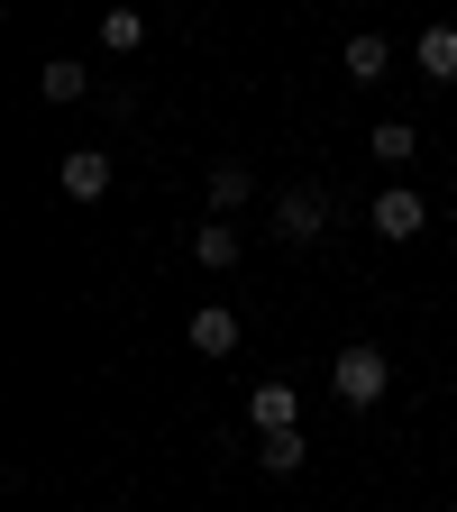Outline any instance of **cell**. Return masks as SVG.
<instances>
[{"instance_id":"obj_1","label":"cell","mask_w":457,"mask_h":512,"mask_svg":"<svg viewBox=\"0 0 457 512\" xmlns=\"http://www.w3.org/2000/svg\"><path fill=\"white\" fill-rule=\"evenodd\" d=\"M330 394H339L348 412H375L384 394H394V357H384L375 339H348V348L330 357Z\"/></svg>"},{"instance_id":"obj_6","label":"cell","mask_w":457,"mask_h":512,"mask_svg":"<svg viewBox=\"0 0 457 512\" xmlns=\"http://www.w3.org/2000/svg\"><path fill=\"white\" fill-rule=\"evenodd\" d=\"M101 83H92V64H74V55H46L37 64V101L46 110H74V101H92Z\"/></svg>"},{"instance_id":"obj_8","label":"cell","mask_w":457,"mask_h":512,"mask_svg":"<svg viewBox=\"0 0 457 512\" xmlns=\"http://www.w3.org/2000/svg\"><path fill=\"white\" fill-rule=\"evenodd\" d=\"M238 256H247L238 220H192V266H202V275H229Z\"/></svg>"},{"instance_id":"obj_11","label":"cell","mask_w":457,"mask_h":512,"mask_svg":"<svg viewBox=\"0 0 457 512\" xmlns=\"http://www.w3.org/2000/svg\"><path fill=\"white\" fill-rule=\"evenodd\" d=\"M366 156H375L384 174H403V165L421 156V128H412V119H375V138H366Z\"/></svg>"},{"instance_id":"obj_9","label":"cell","mask_w":457,"mask_h":512,"mask_svg":"<svg viewBox=\"0 0 457 512\" xmlns=\"http://www.w3.org/2000/svg\"><path fill=\"white\" fill-rule=\"evenodd\" d=\"M202 202H211V220H238L247 202H256V174L229 156V165H211V183H202Z\"/></svg>"},{"instance_id":"obj_2","label":"cell","mask_w":457,"mask_h":512,"mask_svg":"<svg viewBox=\"0 0 457 512\" xmlns=\"http://www.w3.org/2000/svg\"><path fill=\"white\" fill-rule=\"evenodd\" d=\"M366 229H375V238H394V247H412V238L430 229V202H421L412 183H384L375 202H366Z\"/></svg>"},{"instance_id":"obj_15","label":"cell","mask_w":457,"mask_h":512,"mask_svg":"<svg viewBox=\"0 0 457 512\" xmlns=\"http://www.w3.org/2000/svg\"><path fill=\"white\" fill-rule=\"evenodd\" d=\"M448 174H457V147H448Z\"/></svg>"},{"instance_id":"obj_5","label":"cell","mask_w":457,"mask_h":512,"mask_svg":"<svg viewBox=\"0 0 457 512\" xmlns=\"http://www.w3.org/2000/svg\"><path fill=\"white\" fill-rule=\"evenodd\" d=\"M247 421H256V439H266V430H302V384L293 375H266L247 394Z\"/></svg>"},{"instance_id":"obj_14","label":"cell","mask_w":457,"mask_h":512,"mask_svg":"<svg viewBox=\"0 0 457 512\" xmlns=\"http://www.w3.org/2000/svg\"><path fill=\"white\" fill-rule=\"evenodd\" d=\"M302 458H311V439H302V430H266V439H256V467H266V476H293Z\"/></svg>"},{"instance_id":"obj_12","label":"cell","mask_w":457,"mask_h":512,"mask_svg":"<svg viewBox=\"0 0 457 512\" xmlns=\"http://www.w3.org/2000/svg\"><path fill=\"white\" fill-rule=\"evenodd\" d=\"M101 46L110 55H138L147 46V10H138V0H110V10H101Z\"/></svg>"},{"instance_id":"obj_10","label":"cell","mask_w":457,"mask_h":512,"mask_svg":"<svg viewBox=\"0 0 457 512\" xmlns=\"http://www.w3.org/2000/svg\"><path fill=\"white\" fill-rule=\"evenodd\" d=\"M412 64H421V83H457V28H448V19H430V28H421V46H412Z\"/></svg>"},{"instance_id":"obj_7","label":"cell","mask_w":457,"mask_h":512,"mask_svg":"<svg viewBox=\"0 0 457 512\" xmlns=\"http://www.w3.org/2000/svg\"><path fill=\"white\" fill-rule=\"evenodd\" d=\"M183 339H192V357H238V311L229 302H202L183 320Z\"/></svg>"},{"instance_id":"obj_3","label":"cell","mask_w":457,"mask_h":512,"mask_svg":"<svg viewBox=\"0 0 457 512\" xmlns=\"http://www.w3.org/2000/svg\"><path fill=\"white\" fill-rule=\"evenodd\" d=\"M320 229H330V202H320L311 183L275 192V238H284V247H320Z\"/></svg>"},{"instance_id":"obj_4","label":"cell","mask_w":457,"mask_h":512,"mask_svg":"<svg viewBox=\"0 0 457 512\" xmlns=\"http://www.w3.org/2000/svg\"><path fill=\"white\" fill-rule=\"evenodd\" d=\"M55 192L64 202H101L110 192V147H64L55 156Z\"/></svg>"},{"instance_id":"obj_13","label":"cell","mask_w":457,"mask_h":512,"mask_svg":"<svg viewBox=\"0 0 457 512\" xmlns=\"http://www.w3.org/2000/svg\"><path fill=\"white\" fill-rule=\"evenodd\" d=\"M384 64H394V37L357 28V37H348V83H384Z\"/></svg>"}]
</instances>
